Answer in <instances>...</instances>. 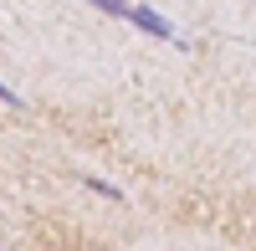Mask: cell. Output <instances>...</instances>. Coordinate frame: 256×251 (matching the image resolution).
I'll list each match as a JSON object with an SVG mask.
<instances>
[{
  "instance_id": "obj_1",
  "label": "cell",
  "mask_w": 256,
  "mask_h": 251,
  "mask_svg": "<svg viewBox=\"0 0 256 251\" xmlns=\"http://www.w3.org/2000/svg\"><path fill=\"white\" fill-rule=\"evenodd\" d=\"M98 10H102V16H113V20L138 26L144 36H154V41H174V46H184V36H174V26H169L159 10H148V6H118V0H102Z\"/></svg>"
},
{
  "instance_id": "obj_2",
  "label": "cell",
  "mask_w": 256,
  "mask_h": 251,
  "mask_svg": "<svg viewBox=\"0 0 256 251\" xmlns=\"http://www.w3.org/2000/svg\"><path fill=\"white\" fill-rule=\"evenodd\" d=\"M88 184H92V190H98L102 200H123V190H118L113 180H92V174H88Z\"/></svg>"
},
{
  "instance_id": "obj_3",
  "label": "cell",
  "mask_w": 256,
  "mask_h": 251,
  "mask_svg": "<svg viewBox=\"0 0 256 251\" xmlns=\"http://www.w3.org/2000/svg\"><path fill=\"white\" fill-rule=\"evenodd\" d=\"M0 102H10V108H20V98H16V92L6 88V82H0Z\"/></svg>"
},
{
  "instance_id": "obj_4",
  "label": "cell",
  "mask_w": 256,
  "mask_h": 251,
  "mask_svg": "<svg viewBox=\"0 0 256 251\" xmlns=\"http://www.w3.org/2000/svg\"><path fill=\"white\" fill-rule=\"evenodd\" d=\"M0 251H10V246H0Z\"/></svg>"
}]
</instances>
